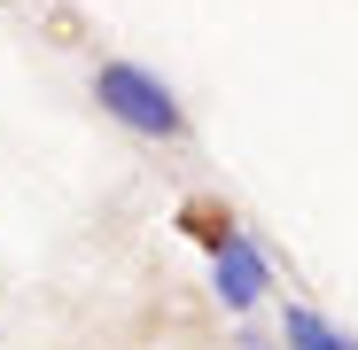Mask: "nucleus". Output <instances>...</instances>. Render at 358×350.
Here are the masks:
<instances>
[{"mask_svg":"<svg viewBox=\"0 0 358 350\" xmlns=\"http://www.w3.org/2000/svg\"><path fill=\"white\" fill-rule=\"evenodd\" d=\"M265 288H273V272H265L257 242L226 226V233H218V304H226V312H250V304L265 296Z\"/></svg>","mask_w":358,"mask_h":350,"instance_id":"f03ea898","label":"nucleus"},{"mask_svg":"<svg viewBox=\"0 0 358 350\" xmlns=\"http://www.w3.org/2000/svg\"><path fill=\"white\" fill-rule=\"evenodd\" d=\"M288 350H358V342H343L320 312H288Z\"/></svg>","mask_w":358,"mask_h":350,"instance_id":"7ed1b4c3","label":"nucleus"},{"mask_svg":"<svg viewBox=\"0 0 358 350\" xmlns=\"http://www.w3.org/2000/svg\"><path fill=\"white\" fill-rule=\"evenodd\" d=\"M94 94H101V109L117 117V125H133V133H164V140L179 133V101H171V86L148 78L141 63H101Z\"/></svg>","mask_w":358,"mask_h":350,"instance_id":"f257e3e1","label":"nucleus"}]
</instances>
